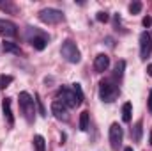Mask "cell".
Returning <instances> with one entry per match:
<instances>
[{
	"label": "cell",
	"mask_w": 152,
	"mask_h": 151,
	"mask_svg": "<svg viewBox=\"0 0 152 151\" xmlns=\"http://www.w3.org/2000/svg\"><path fill=\"white\" fill-rule=\"evenodd\" d=\"M18 101H20V110L23 114V117L27 119V123H34L36 121V100L28 94V93H20L18 96Z\"/></svg>",
	"instance_id": "6da1fadb"
},
{
	"label": "cell",
	"mask_w": 152,
	"mask_h": 151,
	"mask_svg": "<svg viewBox=\"0 0 152 151\" xmlns=\"http://www.w3.org/2000/svg\"><path fill=\"white\" fill-rule=\"evenodd\" d=\"M120 94V89H118V84H115L112 78H104L101 80L99 84V98L106 103H112L117 100V96Z\"/></svg>",
	"instance_id": "7a4b0ae2"
},
{
	"label": "cell",
	"mask_w": 152,
	"mask_h": 151,
	"mask_svg": "<svg viewBox=\"0 0 152 151\" xmlns=\"http://www.w3.org/2000/svg\"><path fill=\"white\" fill-rule=\"evenodd\" d=\"M60 53H62V57H64L67 62H71V64H78V62L81 61V53H80L76 43L75 41H71V39H67V41L62 43Z\"/></svg>",
	"instance_id": "3957f363"
},
{
	"label": "cell",
	"mask_w": 152,
	"mask_h": 151,
	"mask_svg": "<svg viewBox=\"0 0 152 151\" xmlns=\"http://www.w3.org/2000/svg\"><path fill=\"white\" fill-rule=\"evenodd\" d=\"M39 20L46 25H57L60 21H64V13L58 11V9H53V7H46V9H41L37 13Z\"/></svg>",
	"instance_id": "277c9868"
},
{
	"label": "cell",
	"mask_w": 152,
	"mask_h": 151,
	"mask_svg": "<svg viewBox=\"0 0 152 151\" xmlns=\"http://www.w3.org/2000/svg\"><path fill=\"white\" fill-rule=\"evenodd\" d=\"M57 100L62 101L67 109H73L78 107V100H76V94L73 89H67V87H60L58 93H57Z\"/></svg>",
	"instance_id": "5b68a950"
},
{
	"label": "cell",
	"mask_w": 152,
	"mask_h": 151,
	"mask_svg": "<svg viewBox=\"0 0 152 151\" xmlns=\"http://www.w3.org/2000/svg\"><path fill=\"white\" fill-rule=\"evenodd\" d=\"M151 52H152V36L145 30V32L140 34V59L147 61Z\"/></svg>",
	"instance_id": "8992f818"
},
{
	"label": "cell",
	"mask_w": 152,
	"mask_h": 151,
	"mask_svg": "<svg viewBox=\"0 0 152 151\" xmlns=\"http://www.w3.org/2000/svg\"><path fill=\"white\" fill-rule=\"evenodd\" d=\"M122 139H124V130L118 123H113L110 126V144H112V150H118L120 144H122Z\"/></svg>",
	"instance_id": "52a82bcc"
},
{
	"label": "cell",
	"mask_w": 152,
	"mask_h": 151,
	"mask_svg": "<svg viewBox=\"0 0 152 151\" xmlns=\"http://www.w3.org/2000/svg\"><path fill=\"white\" fill-rule=\"evenodd\" d=\"M34 30V36H28V41H30V44L39 50V52H42L44 48H46V44H48V36L44 34V32H39L36 29H32Z\"/></svg>",
	"instance_id": "ba28073f"
},
{
	"label": "cell",
	"mask_w": 152,
	"mask_h": 151,
	"mask_svg": "<svg viewBox=\"0 0 152 151\" xmlns=\"http://www.w3.org/2000/svg\"><path fill=\"white\" fill-rule=\"evenodd\" d=\"M51 114H53L55 119H58V121H67V119H69L67 107H66L62 101H58V100H55V101L51 103Z\"/></svg>",
	"instance_id": "9c48e42d"
},
{
	"label": "cell",
	"mask_w": 152,
	"mask_h": 151,
	"mask_svg": "<svg viewBox=\"0 0 152 151\" xmlns=\"http://www.w3.org/2000/svg\"><path fill=\"white\" fill-rule=\"evenodd\" d=\"M0 36L4 38H16L18 36V29L12 21L9 20H0Z\"/></svg>",
	"instance_id": "30bf717a"
},
{
	"label": "cell",
	"mask_w": 152,
	"mask_h": 151,
	"mask_svg": "<svg viewBox=\"0 0 152 151\" xmlns=\"http://www.w3.org/2000/svg\"><path fill=\"white\" fill-rule=\"evenodd\" d=\"M108 68H110V57L106 53H99L94 59V70H96V73H104Z\"/></svg>",
	"instance_id": "8fae6325"
},
{
	"label": "cell",
	"mask_w": 152,
	"mask_h": 151,
	"mask_svg": "<svg viewBox=\"0 0 152 151\" xmlns=\"http://www.w3.org/2000/svg\"><path fill=\"white\" fill-rule=\"evenodd\" d=\"M2 112H4L5 121L9 123V126H12L14 124V117H12V110H11V98H4L2 100Z\"/></svg>",
	"instance_id": "7c38bea8"
},
{
	"label": "cell",
	"mask_w": 152,
	"mask_h": 151,
	"mask_svg": "<svg viewBox=\"0 0 152 151\" xmlns=\"http://www.w3.org/2000/svg\"><path fill=\"white\" fill-rule=\"evenodd\" d=\"M142 133H143V121L140 119V121H136L134 128L131 130V137H133V141H134V142H140V141H142Z\"/></svg>",
	"instance_id": "4fadbf2b"
},
{
	"label": "cell",
	"mask_w": 152,
	"mask_h": 151,
	"mask_svg": "<svg viewBox=\"0 0 152 151\" xmlns=\"http://www.w3.org/2000/svg\"><path fill=\"white\" fill-rule=\"evenodd\" d=\"M2 48H4L5 53H14V55H20V53H21V48H20L16 43H12V41H4Z\"/></svg>",
	"instance_id": "5bb4252c"
},
{
	"label": "cell",
	"mask_w": 152,
	"mask_h": 151,
	"mask_svg": "<svg viewBox=\"0 0 152 151\" xmlns=\"http://www.w3.org/2000/svg\"><path fill=\"white\" fill-rule=\"evenodd\" d=\"M131 114H133V105L127 101L122 105V121L124 123H131Z\"/></svg>",
	"instance_id": "9a60e30c"
},
{
	"label": "cell",
	"mask_w": 152,
	"mask_h": 151,
	"mask_svg": "<svg viewBox=\"0 0 152 151\" xmlns=\"http://www.w3.org/2000/svg\"><path fill=\"white\" fill-rule=\"evenodd\" d=\"M32 142H34L36 151H46V141H44V137H42V135H36Z\"/></svg>",
	"instance_id": "2e32d148"
},
{
	"label": "cell",
	"mask_w": 152,
	"mask_h": 151,
	"mask_svg": "<svg viewBox=\"0 0 152 151\" xmlns=\"http://www.w3.org/2000/svg\"><path fill=\"white\" fill-rule=\"evenodd\" d=\"M124 68H126V62L124 61H118L117 66H115V71H113V80H118L120 82V78L124 75Z\"/></svg>",
	"instance_id": "e0dca14e"
},
{
	"label": "cell",
	"mask_w": 152,
	"mask_h": 151,
	"mask_svg": "<svg viewBox=\"0 0 152 151\" xmlns=\"http://www.w3.org/2000/svg\"><path fill=\"white\" fill-rule=\"evenodd\" d=\"M80 130L81 132L88 130V112L87 110H83V112L80 114Z\"/></svg>",
	"instance_id": "ac0fdd59"
},
{
	"label": "cell",
	"mask_w": 152,
	"mask_h": 151,
	"mask_svg": "<svg viewBox=\"0 0 152 151\" xmlns=\"http://www.w3.org/2000/svg\"><path fill=\"white\" fill-rule=\"evenodd\" d=\"M0 9L2 11H7V13H18V7L12 4V2H0Z\"/></svg>",
	"instance_id": "d6986e66"
},
{
	"label": "cell",
	"mask_w": 152,
	"mask_h": 151,
	"mask_svg": "<svg viewBox=\"0 0 152 151\" xmlns=\"http://www.w3.org/2000/svg\"><path fill=\"white\" fill-rule=\"evenodd\" d=\"M73 91L76 94V100H78V105L83 103V91H81V85L80 84H73Z\"/></svg>",
	"instance_id": "ffe728a7"
},
{
	"label": "cell",
	"mask_w": 152,
	"mask_h": 151,
	"mask_svg": "<svg viewBox=\"0 0 152 151\" xmlns=\"http://www.w3.org/2000/svg\"><path fill=\"white\" fill-rule=\"evenodd\" d=\"M12 82V76L11 75H2L0 76V87L2 89H5V87H9V84Z\"/></svg>",
	"instance_id": "44dd1931"
},
{
	"label": "cell",
	"mask_w": 152,
	"mask_h": 151,
	"mask_svg": "<svg viewBox=\"0 0 152 151\" xmlns=\"http://www.w3.org/2000/svg\"><path fill=\"white\" fill-rule=\"evenodd\" d=\"M129 11H131V14H138L142 11V2H133L129 5Z\"/></svg>",
	"instance_id": "7402d4cb"
},
{
	"label": "cell",
	"mask_w": 152,
	"mask_h": 151,
	"mask_svg": "<svg viewBox=\"0 0 152 151\" xmlns=\"http://www.w3.org/2000/svg\"><path fill=\"white\" fill-rule=\"evenodd\" d=\"M96 18H97V21H101V23H106V21L110 20L108 13H103V11H101V13H97V16H96Z\"/></svg>",
	"instance_id": "603a6c76"
},
{
	"label": "cell",
	"mask_w": 152,
	"mask_h": 151,
	"mask_svg": "<svg viewBox=\"0 0 152 151\" xmlns=\"http://www.w3.org/2000/svg\"><path fill=\"white\" fill-rule=\"evenodd\" d=\"M36 105L39 107V114H41V115H46V110H44V105H42V101L39 100V94H36Z\"/></svg>",
	"instance_id": "cb8c5ba5"
},
{
	"label": "cell",
	"mask_w": 152,
	"mask_h": 151,
	"mask_svg": "<svg viewBox=\"0 0 152 151\" xmlns=\"http://www.w3.org/2000/svg\"><path fill=\"white\" fill-rule=\"evenodd\" d=\"M142 23H143V27H145V29H149V27L152 25V18H151V16H145V18L142 20Z\"/></svg>",
	"instance_id": "d4e9b609"
},
{
	"label": "cell",
	"mask_w": 152,
	"mask_h": 151,
	"mask_svg": "<svg viewBox=\"0 0 152 151\" xmlns=\"http://www.w3.org/2000/svg\"><path fill=\"white\" fill-rule=\"evenodd\" d=\"M149 110L152 114V91H151V94H149Z\"/></svg>",
	"instance_id": "484cf974"
},
{
	"label": "cell",
	"mask_w": 152,
	"mask_h": 151,
	"mask_svg": "<svg viewBox=\"0 0 152 151\" xmlns=\"http://www.w3.org/2000/svg\"><path fill=\"white\" fill-rule=\"evenodd\" d=\"M147 73H149V76H152V64L147 66Z\"/></svg>",
	"instance_id": "4316f807"
},
{
	"label": "cell",
	"mask_w": 152,
	"mask_h": 151,
	"mask_svg": "<svg viewBox=\"0 0 152 151\" xmlns=\"http://www.w3.org/2000/svg\"><path fill=\"white\" fill-rule=\"evenodd\" d=\"M124 151H133V148H126Z\"/></svg>",
	"instance_id": "83f0119b"
},
{
	"label": "cell",
	"mask_w": 152,
	"mask_h": 151,
	"mask_svg": "<svg viewBox=\"0 0 152 151\" xmlns=\"http://www.w3.org/2000/svg\"><path fill=\"white\" fill-rule=\"evenodd\" d=\"M151 146H152V132H151Z\"/></svg>",
	"instance_id": "f1b7e54d"
}]
</instances>
